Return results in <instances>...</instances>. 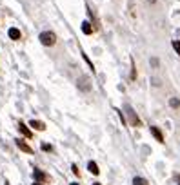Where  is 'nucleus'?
<instances>
[{
  "instance_id": "obj_1",
  "label": "nucleus",
  "mask_w": 180,
  "mask_h": 185,
  "mask_svg": "<svg viewBox=\"0 0 180 185\" xmlns=\"http://www.w3.org/2000/svg\"><path fill=\"white\" fill-rule=\"evenodd\" d=\"M38 40H40V44L46 45V47H53L55 44H56V33H55V31L46 29V31H42V33L38 35Z\"/></svg>"
},
{
  "instance_id": "obj_2",
  "label": "nucleus",
  "mask_w": 180,
  "mask_h": 185,
  "mask_svg": "<svg viewBox=\"0 0 180 185\" xmlns=\"http://www.w3.org/2000/svg\"><path fill=\"white\" fill-rule=\"evenodd\" d=\"M76 87H78V91H82V93H91L93 83H91V80H89L87 76H80V78L76 80Z\"/></svg>"
},
{
  "instance_id": "obj_3",
  "label": "nucleus",
  "mask_w": 180,
  "mask_h": 185,
  "mask_svg": "<svg viewBox=\"0 0 180 185\" xmlns=\"http://www.w3.org/2000/svg\"><path fill=\"white\" fill-rule=\"evenodd\" d=\"M124 111H126L127 118H129V123H131L133 127H137V125H140V118L137 116V113L133 111V107H131V105H124Z\"/></svg>"
},
{
  "instance_id": "obj_4",
  "label": "nucleus",
  "mask_w": 180,
  "mask_h": 185,
  "mask_svg": "<svg viewBox=\"0 0 180 185\" xmlns=\"http://www.w3.org/2000/svg\"><path fill=\"white\" fill-rule=\"evenodd\" d=\"M15 144H17V147H18V149H20L22 153L33 154V149H31V147H29V145H27V144H26V142H24V140H22V138H17V140H15Z\"/></svg>"
},
{
  "instance_id": "obj_5",
  "label": "nucleus",
  "mask_w": 180,
  "mask_h": 185,
  "mask_svg": "<svg viewBox=\"0 0 180 185\" xmlns=\"http://www.w3.org/2000/svg\"><path fill=\"white\" fill-rule=\"evenodd\" d=\"M7 35H9V38L11 40H20L22 38V33H20V29L18 27H9V31H7Z\"/></svg>"
},
{
  "instance_id": "obj_6",
  "label": "nucleus",
  "mask_w": 180,
  "mask_h": 185,
  "mask_svg": "<svg viewBox=\"0 0 180 185\" xmlns=\"http://www.w3.org/2000/svg\"><path fill=\"white\" fill-rule=\"evenodd\" d=\"M151 134L155 136V140H157V142H160V144H164V134H162V131H160L158 127H155V125H151Z\"/></svg>"
},
{
  "instance_id": "obj_7",
  "label": "nucleus",
  "mask_w": 180,
  "mask_h": 185,
  "mask_svg": "<svg viewBox=\"0 0 180 185\" xmlns=\"http://www.w3.org/2000/svg\"><path fill=\"white\" fill-rule=\"evenodd\" d=\"M33 178H35V182H40V183H44V182L47 180V174H44L40 169H35V171H33Z\"/></svg>"
},
{
  "instance_id": "obj_8",
  "label": "nucleus",
  "mask_w": 180,
  "mask_h": 185,
  "mask_svg": "<svg viewBox=\"0 0 180 185\" xmlns=\"http://www.w3.org/2000/svg\"><path fill=\"white\" fill-rule=\"evenodd\" d=\"M18 131H20V133L24 134L26 138H31V136H33L31 129H29V127H27V125H26L24 122H20V123H18Z\"/></svg>"
},
{
  "instance_id": "obj_9",
  "label": "nucleus",
  "mask_w": 180,
  "mask_h": 185,
  "mask_svg": "<svg viewBox=\"0 0 180 185\" xmlns=\"http://www.w3.org/2000/svg\"><path fill=\"white\" fill-rule=\"evenodd\" d=\"M29 127H33L35 131H44V129H46V123L40 122V120H31V122H29Z\"/></svg>"
},
{
  "instance_id": "obj_10",
  "label": "nucleus",
  "mask_w": 180,
  "mask_h": 185,
  "mask_svg": "<svg viewBox=\"0 0 180 185\" xmlns=\"http://www.w3.org/2000/svg\"><path fill=\"white\" fill-rule=\"evenodd\" d=\"M93 26H91V22H87V20H84L82 22V33L84 35H93Z\"/></svg>"
},
{
  "instance_id": "obj_11",
  "label": "nucleus",
  "mask_w": 180,
  "mask_h": 185,
  "mask_svg": "<svg viewBox=\"0 0 180 185\" xmlns=\"http://www.w3.org/2000/svg\"><path fill=\"white\" fill-rule=\"evenodd\" d=\"M87 171H89V173H91V174H98V173H100V169H98V165H96V162H89V164H87Z\"/></svg>"
},
{
  "instance_id": "obj_12",
  "label": "nucleus",
  "mask_w": 180,
  "mask_h": 185,
  "mask_svg": "<svg viewBox=\"0 0 180 185\" xmlns=\"http://www.w3.org/2000/svg\"><path fill=\"white\" fill-rule=\"evenodd\" d=\"M133 185H148V180L146 178H140V176H135L133 178Z\"/></svg>"
},
{
  "instance_id": "obj_13",
  "label": "nucleus",
  "mask_w": 180,
  "mask_h": 185,
  "mask_svg": "<svg viewBox=\"0 0 180 185\" xmlns=\"http://www.w3.org/2000/svg\"><path fill=\"white\" fill-rule=\"evenodd\" d=\"M169 105L173 107V109H178V107H180V100L173 96V98H169Z\"/></svg>"
},
{
  "instance_id": "obj_14",
  "label": "nucleus",
  "mask_w": 180,
  "mask_h": 185,
  "mask_svg": "<svg viewBox=\"0 0 180 185\" xmlns=\"http://www.w3.org/2000/svg\"><path fill=\"white\" fill-rule=\"evenodd\" d=\"M149 64H151V67H153V69H157V67H158V58L151 56V58H149Z\"/></svg>"
},
{
  "instance_id": "obj_15",
  "label": "nucleus",
  "mask_w": 180,
  "mask_h": 185,
  "mask_svg": "<svg viewBox=\"0 0 180 185\" xmlns=\"http://www.w3.org/2000/svg\"><path fill=\"white\" fill-rule=\"evenodd\" d=\"M171 45H173V49L177 51V55H180V42L178 40H173V44H171Z\"/></svg>"
},
{
  "instance_id": "obj_16",
  "label": "nucleus",
  "mask_w": 180,
  "mask_h": 185,
  "mask_svg": "<svg viewBox=\"0 0 180 185\" xmlns=\"http://www.w3.org/2000/svg\"><path fill=\"white\" fill-rule=\"evenodd\" d=\"M42 151H46V153H53V147L49 144H42Z\"/></svg>"
},
{
  "instance_id": "obj_17",
  "label": "nucleus",
  "mask_w": 180,
  "mask_h": 185,
  "mask_svg": "<svg viewBox=\"0 0 180 185\" xmlns=\"http://www.w3.org/2000/svg\"><path fill=\"white\" fill-rule=\"evenodd\" d=\"M151 83H153L155 87H158V85H160V80H158V78H151Z\"/></svg>"
},
{
  "instance_id": "obj_18",
  "label": "nucleus",
  "mask_w": 180,
  "mask_h": 185,
  "mask_svg": "<svg viewBox=\"0 0 180 185\" xmlns=\"http://www.w3.org/2000/svg\"><path fill=\"white\" fill-rule=\"evenodd\" d=\"M146 2H148L149 6H155V4H157V0H146Z\"/></svg>"
},
{
  "instance_id": "obj_19",
  "label": "nucleus",
  "mask_w": 180,
  "mask_h": 185,
  "mask_svg": "<svg viewBox=\"0 0 180 185\" xmlns=\"http://www.w3.org/2000/svg\"><path fill=\"white\" fill-rule=\"evenodd\" d=\"M33 185H44V183H40V182H35V183H33Z\"/></svg>"
},
{
  "instance_id": "obj_20",
  "label": "nucleus",
  "mask_w": 180,
  "mask_h": 185,
  "mask_svg": "<svg viewBox=\"0 0 180 185\" xmlns=\"http://www.w3.org/2000/svg\"><path fill=\"white\" fill-rule=\"evenodd\" d=\"M177 182H178V185H180V176H178V178H177Z\"/></svg>"
},
{
  "instance_id": "obj_21",
  "label": "nucleus",
  "mask_w": 180,
  "mask_h": 185,
  "mask_svg": "<svg viewBox=\"0 0 180 185\" xmlns=\"http://www.w3.org/2000/svg\"><path fill=\"white\" fill-rule=\"evenodd\" d=\"M71 185H78V183H76V182H73V183H71Z\"/></svg>"
},
{
  "instance_id": "obj_22",
  "label": "nucleus",
  "mask_w": 180,
  "mask_h": 185,
  "mask_svg": "<svg viewBox=\"0 0 180 185\" xmlns=\"http://www.w3.org/2000/svg\"><path fill=\"white\" fill-rule=\"evenodd\" d=\"M93 185H102V183H93Z\"/></svg>"
}]
</instances>
